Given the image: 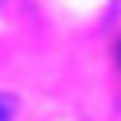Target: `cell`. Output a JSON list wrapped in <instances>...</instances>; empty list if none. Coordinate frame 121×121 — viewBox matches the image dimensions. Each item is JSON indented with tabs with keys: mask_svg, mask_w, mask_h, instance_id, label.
I'll return each mask as SVG.
<instances>
[{
	"mask_svg": "<svg viewBox=\"0 0 121 121\" xmlns=\"http://www.w3.org/2000/svg\"><path fill=\"white\" fill-rule=\"evenodd\" d=\"M0 121H12V97H0Z\"/></svg>",
	"mask_w": 121,
	"mask_h": 121,
	"instance_id": "cell-1",
	"label": "cell"
}]
</instances>
